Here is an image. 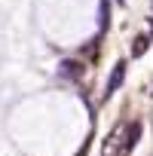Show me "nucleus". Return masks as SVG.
<instances>
[{
  "instance_id": "f03ea898",
  "label": "nucleus",
  "mask_w": 153,
  "mask_h": 156,
  "mask_svg": "<svg viewBox=\"0 0 153 156\" xmlns=\"http://www.w3.org/2000/svg\"><path fill=\"white\" fill-rule=\"evenodd\" d=\"M123 76H126V61H119V64L113 67V73H110V80H107V89H104L107 95H113V92H116V89L123 86Z\"/></svg>"
},
{
  "instance_id": "39448f33",
  "label": "nucleus",
  "mask_w": 153,
  "mask_h": 156,
  "mask_svg": "<svg viewBox=\"0 0 153 156\" xmlns=\"http://www.w3.org/2000/svg\"><path fill=\"white\" fill-rule=\"evenodd\" d=\"M150 95H153V92H150Z\"/></svg>"
},
{
  "instance_id": "7ed1b4c3",
  "label": "nucleus",
  "mask_w": 153,
  "mask_h": 156,
  "mask_svg": "<svg viewBox=\"0 0 153 156\" xmlns=\"http://www.w3.org/2000/svg\"><path fill=\"white\" fill-rule=\"evenodd\" d=\"M61 73H64V76H70V80H76V76L83 73V67L76 64V61H61Z\"/></svg>"
},
{
  "instance_id": "f257e3e1",
  "label": "nucleus",
  "mask_w": 153,
  "mask_h": 156,
  "mask_svg": "<svg viewBox=\"0 0 153 156\" xmlns=\"http://www.w3.org/2000/svg\"><path fill=\"white\" fill-rule=\"evenodd\" d=\"M138 135H141V126L138 122H119L113 126V132L107 135L104 147H101V156H126L135 144H138Z\"/></svg>"
},
{
  "instance_id": "20e7f679",
  "label": "nucleus",
  "mask_w": 153,
  "mask_h": 156,
  "mask_svg": "<svg viewBox=\"0 0 153 156\" xmlns=\"http://www.w3.org/2000/svg\"><path fill=\"white\" fill-rule=\"evenodd\" d=\"M147 46H150V40H147V37H138V40H135V46H132V55H135V58H138V55H144V52H147Z\"/></svg>"
}]
</instances>
